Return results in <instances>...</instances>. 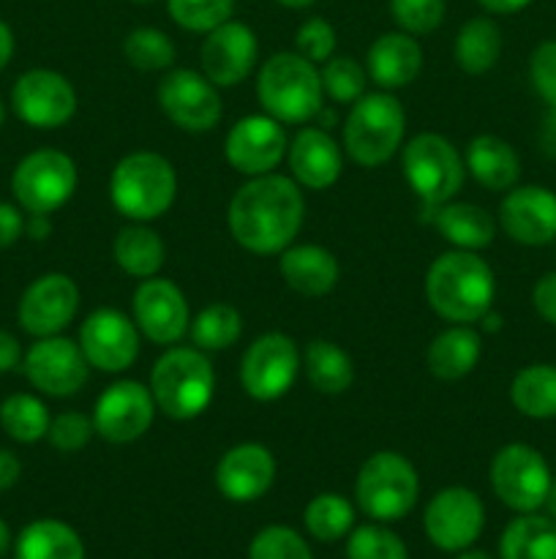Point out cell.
<instances>
[{
    "instance_id": "1",
    "label": "cell",
    "mask_w": 556,
    "mask_h": 559,
    "mask_svg": "<svg viewBox=\"0 0 556 559\" xmlns=\"http://www.w3.org/2000/svg\"><path fill=\"white\" fill-rule=\"evenodd\" d=\"M305 222V197L287 175L249 178L232 194L227 227L240 249L256 257L281 254L294 243Z\"/></svg>"
},
{
    "instance_id": "2",
    "label": "cell",
    "mask_w": 556,
    "mask_h": 559,
    "mask_svg": "<svg viewBox=\"0 0 556 559\" xmlns=\"http://www.w3.org/2000/svg\"><path fill=\"white\" fill-rule=\"evenodd\" d=\"M496 276L478 251L450 249L425 271V300L450 325H474L491 311Z\"/></svg>"
},
{
    "instance_id": "3",
    "label": "cell",
    "mask_w": 556,
    "mask_h": 559,
    "mask_svg": "<svg viewBox=\"0 0 556 559\" xmlns=\"http://www.w3.org/2000/svg\"><path fill=\"white\" fill-rule=\"evenodd\" d=\"M178 200V173L156 151L125 153L109 175V202L129 222L150 224Z\"/></svg>"
},
{
    "instance_id": "4",
    "label": "cell",
    "mask_w": 556,
    "mask_h": 559,
    "mask_svg": "<svg viewBox=\"0 0 556 559\" xmlns=\"http://www.w3.org/2000/svg\"><path fill=\"white\" fill-rule=\"evenodd\" d=\"M150 393L158 413L172 420H194L216 396V371L207 353L196 347H167L150 371Z\"/></svg>"
},
{
    "instance_id": "5",
    "label": "cell",
    "mask_w": 556,
    "mask_h": 559,
    "mask_svg": "<svg viewBox=\"0 0 556 559\" xmlns=\"http://www.w3.org/2000/svg\"><path fill=\"white\" fill-rule=\"evenodd\" d=\"M256 98L270 118L281 123H309L322 112L319 66L300 52H276L259 66Z\"/></svg>"
},
{
    "instance_id": "6",
    "label": "cell",
    "mask_w": 556,
    "mask_h": 559,
    "mask_svg": "<svg viewBox=\"0 0 556 559\" xmlns=\"http://www.w3.org/2000/svg\"><path fill=\"white\" fill-rule=\"evenodd\" d=\"M407 112L390 91L365 93L343 120V151L365 169L382 167L403 147Z\"/></svg>"
},
{
    "instance_id": "7",
    "label": "cell",
    "mask_w": 556,
    "mask_h": 559,
    "mask_svg": "<svg viewBox=\"0 0 556 559\" xmlns=\"http://www.w3.org/2000/svg\"><path fill=\"white\" fill-rule=\"evenodd\" d=\"M401 173L428 211L456 200L467 180V164L447 136L420 131L401 147Z\"/></svg>"
},
{
    "instance_id": "8",
    "label": "cell",
    "mask_w": 556,
    "mask_h": 559,
    "mask_svg": "<svg viewBox=\"0 0 556 559\" xmlns=\"http://www.w3.org/2000/svg\"><path fill=\"white\" fill-rule=\"evenodd\" d=\"M358 508L374 522H398L407 516L420 497V478L414 464L396 451L368 456L354 480Z\"/></svg>"
},
{
    "instance_id": "9",
    "label": "cell",
    "mask_w": 556,
    "mask_h": 559,
    "mask_svg": "<svg viewBox=\"0 0 556 559\" xmlns=\"http://www.w3.org/2000/svg\"><path fill=\"white\" fill-rule=\"evenodd\" d=\"M80 169L69 153L58 147H38L27 153L11 175V194L25 213L52 216L74 197Z\"/></svg>"
},
{
    "instance_id": "10",
    "label": "cell",
    "mask_w": 556,
    "mask_h": 559,
    "mask_svg": "<svg viewBox=\"0 0 556 559\" xmlns=\"http://www.w3.org/2000/svg\"><path fill=\"white\" fill-rule=\"evenodd\" d=\"M303 355L298 342L281 331L256 336L240 358V385L254 402H278L298 382Z\"/></svg>"
},
{
    "instance_id": "11",
    "label": "cell",
    "mask_w": 556,
    "mask_h": 559,
    "mask_svg": "<svg viewBox=\"0 0 556 559\" xmlns=\"http://www.w3.org/2000/svg\"><path fill=\"white\" fill-rule=\"evenodd\" d=\"M488 478L501 506L516 513H537L548 500L554 484L545 456L527 442H510L499 448L491 459Z\"/></svg>"
},
{
    "instance_id": "12",
    "label": "cell",
    "mask_w": 556,
    "mask_h": 559,
    "mask_svg": "<svg viewBox=\"0 0 556 559\" xmlns=\"http://www.w3.org/2000/svg\"><path fill=\"white\" fill-rule=\"evenodd\" d=\"M158 107L189 134H207L223 118V102L218 87L202 71L169 69L158 82Z\"/></svg>"
},
{
    "instance_id": "13",
    "label": "cell",
    "mask_w": 556,
    "mask_h": 559,
    "mask_svg": "<svg viewBox=\"0 0 556 559\" xmlns=\"http://www.w3.org/2000/svg\"><path fill=\"white\" fill-rule=\"evenodd\" d=\"M158 407L150 385H142L140 380H118L96 399L90 418L101 440L112 445H129L150 431Z\"/></svg>"
},
{
    "instance_id": "14",
    "label": "cell",
    "mask_w": 556,
    "mask_h": 559,
    "mask_svg": "<svg viewBox=\"0 0 556 559\" xmlns=\"http://www.w3.org/2000/svg\"><path fill=\"white\" fill-rule=\"evenodd\" d=\"M22 371L27 382L41 396L69 399L85 388L90 377V364L82 355L80 344L65 336L36 338L22 358Z\"/></svg>"
},
{
    "instance_id": "15",
    "label": "cell",
    "mask_w": 556,
    "mask_h": 559,
    "mask_svg": "<svg viewBox=\"0 0 556 559\" xmlns=\"http://www.w3.org/2000/svg\"><path fill=\"white\" fill-rule=\"evenodd\" d=\"M140 328L134 317L120 309H96L80 328V349L90 369L104 374H123L140 358Z\"/></svg>"
},
{
    "instance_id": "16",
    "label": "cell",
    "mask_w": 556,
    "mask_h": 559,
    "mask_svg": "<svg viewBox=\"0 0 556 559\" xmlns=\"http://www.w3.org/2000/svg\"><path fill=\"white\" fill-rule=\"evenodd\" d=\"M485 508L478 491L467 486H447L436 491L423 513V530L431 544L442 551L472 549L483 535Z\"/></svg>"
},
{
    "instance_id": "17",
    "label": "cell",
    "mask_w": 556,
    "mask_h": 559,
    "mask_svg": "<svg viewBox=\"0 0 556 559\" xmlns=\"http://www.w3.org/2000/svg\"><path fill=\"white\" fill-rule=\"evenodd\" d=\"M131 317L142 336L158 347H174L189 336V300H185L183 289L169 278H142L131 298Z\"/></svg>"
},
{
    "instance_id": "18",
    "label": "cell",
    "mask_w": 556,
    "mask_h": 559,
    "mask_svg": "<svg viewBox=\"0 0 556 559\" xmlns=\"http://www.w3.org/2000/svg\"><path fill=\"white\" fill-rule=\"evenodd\" d=\"M76 91L60 71L31 69L11 87V107L31 129L52 131L76 115Z\"/></svg>"
},
{
    "instance_id": "19",
    "label": "cell",
    "mask_w": 556,
    "mask_h": 559,
    "mask_svg": "<svg viewBox=\"0 0 556 559\" xmlns=\"http://www.w3.org/2000/svg\"><path fill=\"white\" fill-rule=\"evenodd\" d=\"M287 151L289 140L283 123L267 112L240 118L223 140V158L234 173L245 178L270 175L287 158Z\"/></svg>"
},
{
    "instance_id": "20",
    "label": "cell",
    "mask_w": 556,
    "mask_h": 559,
    "mask_svg": "<svg viewBox=\"0 0 556 559\" xmlns=\"http://www.w3.org/2000/svg\"><path fill=\"white\" fill-rule=\"evenodd\" d=\"M80 287L65 273H44L22 293L16 306L20 328L33 338L60 336L80 311Z\"/></svg>"
},
{
    "instance_id": "21",
    "label": "cell",
    "mask_w": 556,
    "mask_h": 559,
    "mask_svg": "<svg viewBox=\"0 0 556 559\" xmlns=\"http://www.w3.org/2000/svg\"><path fill=\"white\" fill-rule=\"evenodd\" d=\"M202 74L221 91L249 80L259 60V41L245 22L229 20L205 33L200 49Z\"/></svg>"
},
{
    "instance_id": "22",
    "label": "cell",
    "mask_w": 556,
    "mask_h": 559,
    "mask_svg": "<svg viewBox=\"0 0 556 559\" xmlns=\"http://www.w3.org/2000/svg\"><path fill=\"white\" fill-rule=\"evenodd\" d=\"M496 224L521 246H548L556 240V191L545 186H512L505 191Z\"/></svg>"
},
{
    "instance_id": "23",
    "label": "cell",
    "mask_w": 556,
    "mask_h": 559,
    "mask_svg": "<svg viewBox=\"0 0 556 559\" xmlns=\"http://www.w3.org/2000/svg\"><path fill=\"white\" fill-rule=\"evenodd\" d=\"M278 464L262 442L232 445L216 464V486L229 502H256L276 484Z\"/></svg>"
},
{
    "instance_id": "24",
    "label": "cell",
    "mask_w": 556,
    "mask_h": 559,
    "mask_svg": "<svg viewBox=\"0 0 556 559\" xmlns=\"http://www.w3.org/2000/svg\"><path fill=\"white\" fill-rule=\"evenodd\" d=\"M292 180L300 189L325 191L336 186L343 175V151L330 131L319 126H305L294 134L287 151Z\"/></svg>"
},
{
    "instance_id": "25",
    "label": "cell",
    "mask_w": 556,
    "mask_h": 559,
    "mask_svg": "<svg viewBox=\"0 0 556 559\" xmlns=\"http://www.w3.org/2000/svg\"><path fill=\"white\" fill-rule=\"evenodd\" d=\"M420 69H423V47L418 44V38L403 31L382 33L365 55L368 80L379 91L392 93L409 87L418 80Z\"/></svg>"
},
{
    "instance_id": "26",
    "label": "cell",
    "mask_w": 556,
    "mask_h": 559,
    "mask_svg": "<svg viewBox=\"0 0 556 559\" xmlns=\"http://www.w3.org/2000/svg\"><path fill=\"white\" fill-rule=\"evenodd\" d=\"M278 267L287 287L303 298H322L333 293L341 278L336 254L319 243H292L278 254Z\"/></svg>"
},
{
    "instance_id": "27",
    "label": "cell",
    "mask_w": 556,
    "mask_h": 559,
    "mask_svg": "<svg viewBox=\"0 0 556 559\" xmlns=\"http://www.w3.org/2000/svg\"><path fill=\"white\" fill-rule=\"evenodd\" d=\"M467 175H472L483 189L510 191L521 178V158L516 147L496 134H478L463 151Z\"/></svg>"
},
{
    "instance_id": "28",
    "label": "cell",
    "mask_w": 556,
    "mask_h": 559,
    "mask_svg": "<svg viewBox=\"0 0 556 559\" xmlns=\"http://www.w3.org/2000/svg\"><path fill=\"white\" fill-rule=\"evenodd\" d=\"M431 222H434L436 233L461 251H483L494 243L496 238V218L491 216L485 207L474 205V202H445V205L431 211Z\"/></svg>"
},
{
    "instance_id": "29",
    "label": "cell",
    "mask_w": 556,
    "mask_h": 559,
    "mask_svg": "<svg viewBox=\"0 0 556 559\" xmlns=\"http://www.w3.org/2000/svg\"><path fill=\"white\" fill-rule=\"evenodd\" d=\"M483 355V336L472 325H450L428 344L425 366L442 382H456L472 374Z\"/></svg>"
},
{
    "instance_id": "30",
    "label": "cell",
    "mask_w": 556,
    "mask_h": 559,
    "mask_svg": "<svg viewBox=\"0 0 556 559\" xmlns=\"http://www.w3.org/2000/svg\"><path fill=\"white\" fill-rule=\"evenodd\" d=\"M112 257L123 273L134 278H153L161 273L167 262V246L161 235L142 222H131L129 227L114 235Z\"/></svg>"
},
{
    "instance_id": "31",
    "label": "cell",
    "mask_w": 556,
    "mask_h": 559,
    "mask_svg": "<svg viewBox=\"0 0 556 559\" xmlns=\"http://www.w3.org/2000/svg\"><path fill=\"white\" fill-rule=\"evenodd\" d=\"M303 371L311 388L322 396H341L354 382L352 355L327 338H314L305 344Z\"/></svg>"
},
{
    "instance_id": "32",
    "label": "cell",
    "mask_w": 556,
    "mask_h": 559,
    "mask_svg": "<svg viewBox=\"0 0 556 559\" xmlns=\"http://www.w3.org/2000/svg\"><path fill=\"white\" fill-rule=\"evenodd\" d=\"M501 44H505L501 27L491 16H472V20L463 22L456 36V44H452L458 69L472 76L488 74L499 63Z\"/></svg>"
},
{
    "instance_id": "33",
    "label": "cell",
    "mask_w": 556,
    "mask_h": 559,
    "mask_svg": "<svg viewBox=\"0 0 556 559\" xmlns=\"http://www.w3.org/2000/svg\"><path fill=\"white\" fill-rule=\"evenodd\" d=\"M16 559H85V544L71 524L36 519L16 538Z\"/></svg>"
},
{
    "instance_id": "34",
    "label": "cell",
    "mask_w": 556,
    "mask_h": 559,
    "mask_svg": "<svg viewBox=\"0 0 556 559\" xmlns=\"http://www.w3.org/2000/svg\"><path fill=\"white\" fill-rule=\"evenodd\" d=\"M501 559H556V522L540 513H518L499 540Z\"/></svg>"
},
{
    "instance_id": "35",
    "label": "cell",
    "mask_w": 556,
    "mask_h": 559,
    "mask_svg": "<svg viewBox=\"0 0 556 559\" xmlns=\"http://www.w3.org/2000/svg\"><path fill=\"white\" fill-rule=\"evenodd\" d=\"M510 402L523 418H556V366L532 364L510 382Z\"/></svg>"
},
{
    "instance_id": "36",
    "label": "cell",
    "mask_w": 556,
    "mask_h": 559,
    "mask_svg": "<svg viewBox=\"0 0 556 559\" xmlns=\"http://www.w3.org/2000/svg\"><path fill=\"white\" fill-rule=\"evenodd\" d=\"M189 336L202 353H223L243 336V317L229 304H210L191 320Z\"/></svg>"
},
{
    "instance_id": "37",
    "label": "cell",
    "mask_w": 556,
    "mask_h": 559,
    "mask_svg": "<svg viewBox=\"0 0 556 559\" xmlns=\"http://www.w3.org/2000/svg\"><path fill=\"white\" fill-rule=\"evenodd\" d=\"M49 420L52 415H49L47 404L33 393H14L0 404V429L22 445L47 440Z\"/></svg>"
},
{
    "instance_id": "38",
    "label": "cell",
    "mask_w": 556,
    "mask_h": 559,
    "mask_svg": "<svg viewBox=\"0 0 556 559\" xmlns=\"http://www.w3.org/2000/svg\"><path fill=\"white\" fill-rule=\"evenodd\" d=\"M303 522L311 538L322 540V544H336V540L347 538L352 533L354 508L347 497L336 495V491H325V495H316L305 506Z\"/></svg>"
},
{
    "instance_id": "39",
    "label": "cell",
    "mask_w": 556,
    "mask_h": 559,
    "mask_svg": "<svg viewBox=\"0 0 556 559\" xmlns=\"http://www.w3.org/2000/svg\"><path fill=\"white\" fill-rule=\"evenodd\" d=\"M123 55L129 66L136 71H169L172 69L178 49L164 31L150 25L134 27L123 41Z\"/></svg>"
},
{
    "instance_id": "40",
    "label": "cell",
    "mask_w": 556,
    "mask_h": 559,
    "mask_svg": "<svg viewBox=\"0 0 556 559\" xmlns=\"http://www.w3.org/2000/svg\"><path fill=\"white\" fill-rule=\"evenodd\" d=\"M322 74V91L330 102L336 104H349L352 107L360 96H365V87H368V71L360 60H354L352 55H333L330 60H325L319 69Z\"/></svg>"
},
{
    "instance_id": "41",
    "label": "cell",
    "mask_w": 556,
    "mask_h": 559,
    "mask_svg": "<svg viewBox=\"0 0 556 559\" xmlns=\"http://www.w3.org/2000/svg\"><path fill=\"white\" fill-rule=\"evenodd\" d=\"M167 11L183 31L210 33L232 20L234 0H167Z\"/></svg>"
},
{
    "instance_id": "42",
    "label": "cell",
    "mask_w": 556,
    "mask_h": 559,
    "mask_svg": "<svg viewBox=\"0 0 556 559\" xmlns=\"http://www.w3.org/2000/svg\"><path fill=\"white\" fill-rule=\"evenodd\" d=\"M347 559H409L407 546L382 524H363L347 540Z\"/></svg>"
},
{
    "instance_id": "43",
    "label": "cell",
    "mask_w": 556,
    "mask_h": 559,
    "mask_svg": "<svg viewBox=\"0 0 556 559\" xmlns=\"http://www.w3.org/2000/svg\"><path fill=\"white\" fill-rule=\"evenodd\" d=\"M249 559H314L303 535L283 524L259 530L249 546Z\"/></svg>"
},
{
    "instance_id": "44",
    "label": "cell",
    "mask_w": 556,
    "mask_h": 559,
    "mask_svg": "<svg viewBox=\"0 0 556 559\" xmlns=\"http://www.w3.org/2000/svg\"><path fill=\"white\" fill-rule=\"evenodd\" d=\"M445 0H390V14L398 31L409 36H428L445 20Z\"/></svg>"
},
{
    "instance_id": "45",
    "label": "cell",
    "mask_w": 556,
    "mask_h": 559,
    "mask_svg": "<svg viewBox=\"0 0 556 559\" xmlns=\"http://www.w3.org/2000/svg\"><path fill=\"white\" fill-rule=\"evenodd\" d=\"M336 27L325 20V16H311L294 33V52L303 55L311 63L322 66L336 55Z\"/></svg>"
},
{
    "instance_id": "46",
    "label": "cell",
    "mask_w": 556,
    "mask_h": 559,
    "mask_svg": "<svg viewBox=\"0 0 556 559\" xmlns=\"http://www.w3.org/2000/svg\"><path fill=\"white\" fill-rule=\"evenodd\" d=\"M96 435L90 415L82 413H60L49 420L47 440L55 451L60 453H76L87 445Z\"/></svg>"
},
{
    "instance_id": "47",
    "label": "cell",
    "mask_w": 556,
    "mask_h": 559,
    "mask_svg": "<svg viewBox=\"0 0 556 559\" xmlns=\"http://www.w3.org/2000/svg\"><path fill=\"white\" fill-rule=\"evenodd\" d=\"M529 80L537 96L556 109V41H543L529 58Z\"/></svg>"
},
{
    "instance_id": "48",
    "label": "cell",
    "mask_w": 556,
    "mask_h": 559,
    "mask_svg": "<svg viewBox=\"0 0 556 559\" xmlns=\"http://www.w3.org/2000/svg\"><path fill=\"white\" fill-rule=\"evenodd\" d=\"M532 306L548 325L556 328V271L543 273L532 287Z\"/></svg>"
},
{
    "instance_id": "49",
    "label": "cell",
    "mask_w": 556,
    "mask_h": 559,
    "mask_svg": "<svg viewBox=\"0 0 556 559\" xmlns=\"http://www.w3.org/2000/svg\"><path fill=\"white\" fill-rule=\"evenodd\" d=\"M25 211L11 202H0V249H9L25 235Z\"/></svg>"
},
{
    "instance_id": "50",
    "label": "cell",
    "mask_w": 556,
    "mask_h": 559,
    "mask_svg": "<svg viewBox=\"0 0 556 559\" xmlns=\"http://www.w3.org/2000/svg\"><path fill=\"white\" fill-rule=\"evenodd\" d=\"M22 358H25V353H22L20 338L0 328V374L14 371L22 364Z\"/></svg>"
},
{
    "instance_id": "51",
    "label": "cell",
    "mask_w": 556,
    "mask_h": 559,
    "mask_svg": "<svg viewBox=\"0 0 556 559\" xmlns=\"http://www.w3.org/2000/svg\"><path fill=\"white\" fill-rule=\"evenodd\" d=\"M22 475V462L11 451L0 448V491L14 489Z\"/></svg>"
},
{
    "instance_id": "52",
    "label": "cell",
    "mask_w": 556,
    "mask_h": 559,
    "mask_svg": "<svg viewBox=\"0 0 556 559\" xmlns=\"http://www.w3.org/2000/svg\"><path fill=\"white\" fill-rule=\"evenodd\" d=\"M478 3L483 5V11H488V14L507 16V14H518V11H523L532 0H478Z\"/></svg>"
},
{
    "instance_id": "53",
    "label": "cell",
    "mask_w": 556,
    "mask_h": 559,
    "mask_svg": "<svg viewBox=\"0 0 556 559\" xmlns=\"http://www.w3.org/2000/svg\"><path fill=\"white\" fill-rule=\"evenodd\" d=\"M540 147L548 158H556V109H551L543 120V129H540Z\"/></svg>"
},
{
    "instance_id": "54",
    "label": "cell",
    "mask_w": 556,
    "mask_h": 559,
    "mask_svg": "<svg viewBox=\"0 0 556 559\" xmlns=\"http://www.w3.org/2000/svg\"><path fill=\"white\" fill-rule=\"evenodd\" d=\"M49 233H52V222H49V216H41V213H27L25 235H31L33 240H44Z\"/></svg>"
},
{
    "instance_id": "55",
    "label": "cell",
    "mask_w": 556,
    "mask_h": 559,
    "mask_svg": "<svg viewBox=\"0 0 556 559\" xmlns=\"http://www.w3.org/2000/svg\"><path fill=\"white\" fill-rule=\"evenodd\" d=\"M11 58H14V33L0 20V71L11 63Z\"/></svg>"
},
{
    "instance_id": "56",
    "label": "cell",
    "mask_w": 556,
    "mask_h": 559,
    "mask_svg": "<svg viewBox=\"0 0 556 559\" xmlns=\"http://www.w3.org/2000/svg\"><path fill=\"white\" fill-rule=\"evenodd\" d=\"M9 546H11V530H9V524L0 519V557H5Z\"/></svg>"
},
{
    "instance_id": "57",
    "label": "cell",
    "mask_w": 556,
    "mask_h": 559,
    "mask_svg": "<svg viewBox=\"0 0 556 559\" xmlns=\"http://www.w3.org/2000/svg\"><path fill=\"white\" fill-rule=\"evenodd\" d=\"M276 3L283 5V9H309L316 0H276Z\"/></svg>"
},
{
    "instance_id": "58",
    "label": "cell",
    "mask_w": 556,
    "mask_h": 559,
    "mask_svg": "<svg viewBox=\"0 0 556 559\" xmlns=\"http://www.w3.org/2000/svg\"><path fill=\"white\" fill-rule=\"evenodd\" d=\"M545 508H548V516L556 522V480L551 484V491H548V500H545Z\"/></svg>"
},
{
    "instance_id": "59",
    "label": "cell",
    "mask_w": 556,
    "mask_h": 559,
    "mask_svg": "<svg viewBox=\"0 0 556 559\" xmlns=\"http://www.w3.org/2000/svg\"><path fill=\"white\" fill-rule=\"evenodd\" d=\"M456 559H491L488 555H485V551H472V549H463V551H458V557Z\"/></svg>"
},
{
    "instance_id": "60",
    "label": "cell",
    "mask_w": 556,
    "mask_h": 559,
    "mask_svg": "<svg viewBox=\"0 0 556 559\" xmlns=\"http://www.w3.org/2000/svg\"><path fill=\"white\" fill-rule=\"evenodd\" d=\"M3 123H5V104L3 98H0V129H3Z\"/></svg>"
},
{
    "instance_id": "61",
    "label": "cell",
    "mask_w": 556,
    "mask_h": 559,
    "mask_svg": "<svg viewBox=\"0 0 556 559\" xmlns=\"http://www.w3.org/2000/svg\"><path fill=\"white\" fill-rule=\"evenodd\" d=\"M134 3H156V0H134Z\"/></svg>"
}]
</instances>
